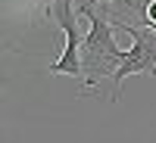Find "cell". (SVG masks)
<instances>
[{"label": "cell", "mask_w": 156, "mask_h": 143, "mask_svg": "<svg viewBox=\"0 0 156 143\" xmlns=\"http://www.w3.org/2000/svg\"><path fill=\"white\" fill-rule=\"evenodd\" d=\"M47 19L56 22L66 31V50L50 66L53 75H81V41L84 34L78 31V6L75 0H47Z\"/></svg>", "instance_id": "3"}, {"label": "cell", "mask_w": 156, "mask_h": 143, "mask_svg": "<svg viewBox=\"0 0 156 143\" xmlns=\"http://www.w3.org/2000/svg\"><path fill=\"white\" fill-rule=\"evenodd\" d=\"M90 3L97 6V3H125V0H90Z\"/></svg>", "instance_id": "5"}, {"label": "cell", "mask_w": 156, "mask_h": 143, "mask_svg": "<svg viewBox=\"0 0 156 143\" xmlns=\"http://www.w3.org/2000/svg\"><path fill=\"white\" fill-rule=\"evenodd\" d=\"M122 31H128L131 34V50H128V56H125V62L119 69H115V75H112V94H109V100H119V87H122V81L128 75H156V28H150V25H131V22H125V19H119L115 22Z\"/></svg>", "instance_id": "2"}, {"label": "cell", "mask_w": 156, "mask_h": 143, "mask_svg": "<svg viewBox=\"0 0 156 143\" xmlns=\"http://www.w3.org/2000/svg\"><path fill=\"white\" fill-rule=\"evenodd\" d=\"M78 16H84L90 22L84 31V41H81V78H84V94H90L103 78L115 75V69L125 62L128 50H119L109 19L100 16L90 0L78 3Z\"/></svg>", "instance_id": "1"}, {"label": "cell", "mask_w": 156, "mask_h": 143, "mask_svg": "<svg viewBox=\"0 0 156 143\" xmlns=\"http://www.w3.org/2000/svg\"><path fill=\"white\" fill-rule=\"evenodd\" d=\"M137 12H144V22L150 28H156V0H144V9H137Z\"/></svg>", "instance_id": "4"}]
</instances>
